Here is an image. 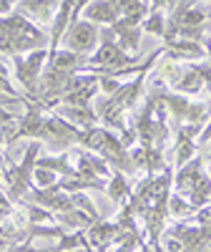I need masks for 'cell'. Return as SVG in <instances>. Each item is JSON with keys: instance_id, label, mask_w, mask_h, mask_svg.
<instances>
[{"instance_id": "cell-1", "label": "cell", "mask_w": 211, "mask_h": 252, "mask_svg": "<svg viewBox=\"0 0 211 252\" xmlns=\"http://www.w3.org/2000/svg\"><path fill=\"white\" fill-rule=\"evenodd\" d=\"M80 8L83 3H73V13H71V23H68V31L60 40V48H66L71 53H78V56H91L98 43H101V28L88 23V20L80 18Z\"/></svg>"}, {"instance_id": "cell-2", "label": "cell", "mask_w": 211, "mask_h": 252, "mask_svg": "<svg viewBox=\"0 0 211 252\" xmlns=\"http://www.w3.org/2000/svg\"><path fill=\"white\" fill-rule=\"evenodd\" d=\"M13 66H15V78L18 83L26 89L28 96L38 94V78L46 68V61H48V48H40V51H33L28 56H10Z\"/></svg>"}, {"instance_id": "cell-3", "label": "cell", "mask_w": 211, "mask_h": 252, "mask_svg": "<svg viewBox=\"0 0 211 252\" xmlns=\"http://www.w3.org/2000/svg\"><path fill=\"white\" fill-rule=\"evenodd\" d=\"M80 18L88 20L93 26H103V28H111L116 20L121 18V0L118 3H111V0H93V3H83L80 8Z\"/></svg>"}, {"instance_id": "cell-4", "label": "cell", "mask_w": 211, "mask_h": 252, "mask_svg": "<svg viewBox=\"0 0 211 252\" xmlns=\"http://www.w3.org/2000/svg\"><path fill=\"white\" fill-rule=\"evenodd\" d=\"M118 235H121V227H118L116 222L98 220V222H93V224L86 229V242H88V247H91L93 252H96V250L108 252V250L113 247V242H116Z\"/></svg>"}, {"instance_id": "cell-5", "label": "cell", "mask_w": 211, "mask_h": 252, "mask_svg": "<svg viewBox=\"0 0 211 252\" xmlns=\"http://www.w3.org/2000/svg\"><path fill=\"white\" fill-rule=\"evenodd\" d=\"M76 174L80 177V179H88V182H93V179H108L113 172H111V166L106 164L101 157H96L93 152H78L76 154Z\"/></svg>"}, {"instance_id": "cell-6", "label": "cell", "mask_w": 211, "mask_h": 252, "mask_svg": "<svg viewBox=\"0 0 211 252\" xmlns=\"http://www.w3.org/2000/svg\"><path fill=\"white\" fill-rule=\"evenodd\" d=\"M111 31H113V38H116V46L123 53L138 51V46H141V23H136V20H131V18H118L111 26Z\"/></svg>"}, {"instance_id": "cell-7", "label": "cell", "mask_w": 211, "mask_h": 252, "mask_svg": "<svg viewBox=\"0 0 211 252\" xmlns=\"http://www.w3.org/2000/svg\"><path fill=\"white\" fill-rule=\"evenodd\" d=\"M206 177V164L201 157H194L188 164H184L181 169H176V177H174V184H176V194L186 197L188 192L194 189L196 182H201Z\"/></svg>"}, {"instance_id": "cell-8", "label": "cell", "mask_w": 211, "mask_h": 252, "mask_svg": "<svg viewBox=\"0 0 211 252\" xmlns=\"http://www.w3.org/2000/svg\"><path fill=\"white\" fill-rule=\"evenodd\" d=\"M55 116H60L63 121L71 124L78 131H88V129H93V126H98V116H96L93 106L91 109H78V106H63L60 103Z\"/></svg>"}, {"instance_id": "cell-9", "label": "cell", "mask_w": 211, "mask_h": 252, "mask_svg": "<svg viewBox=\"0 0 211 252\" xmlns=\"http://www.w3.org/2000/svg\"><path fill=\"white\" fill-rule=\"evenodd\" d=\"M71 13H73V3H58L55 8V15L51 20V35H48V53L60 48V40L68 31V23H71Z\"/></svg>"}, {"instance_id": "cell-10", "label": "cell", "mask_w": 211, "mask_h": 252, "mask_svg": "<svg viewBox=\"0 0 211 252\" xmlns=\"http://www.w3.org/2000/svg\"><path fill=\"white\" fill-rule=\"evenodd\" d=\"M55 8H58L55 3H43V0H26V3H18L15 5V10L23 13L33 26H35V20H38L40 26L51 23L53 15H55Z\"/></svg>"}, {"instance_id": "cell-11", "label": "cell", "mask_w": 211, "mask_h": 252, "mask_svg": "<svg viewBox=\"0 0 211 252\" xmlns=\"http://www.w3.org/2000/svg\"><path fill=\"white\" fill-rule=\"evenodd\" d=\"M35 166H46V169L55 172L60 179H73L76 174V166H73V154L63 152V154H51V157H38Z\"/></svg>"}, {"instance_id": "cell-12", "label": "cell", "mask_w": 211, "mask_h": 252, "mask_svg": "<svg viewBox=\"0 0 211 252\" xmlns=\"http://www.w3.org/2000/svg\"><path fill=\"white\" fill-rule=\"evenodd\" d=\"M86 63V58L78 56V53H71L66 48H55L48 53V61H46V66L55 68V71H63V73H76L80 71V66Z\"/></svg>"}, {"instance_id": "cell-13", "label": "cell", "mask_w": 211, "mask_h": 252, "mask_svg": "<svg viewBox=\"0 0 211 252\" xmlns=\"http://www.w3.org/2000/svg\"><path fill=\"white\" fill-rule=\"evenodd\" d=\"M103 192L108 194L111 202L126 204V199H129V194H131V182H129V177H126V174L113 172L108 179H106V189H103Z\"/></svg>"}, {"instance_id": "cell-14", "label": "cell", "mask_w": 211, "mask_h": 252, "mask_svg": "<svg viewBox=\"0 0 211 252\" xmlns=\"http://www.w3.org/2000/svg\"><path fill=\"white\" fill-rule=\"evenodd\" d=\"M204 86H206V83H204V78L194 71V66H184L181 78L174 83L171 89H174L176 94H181V96H186V98H188V96H196Z\"/></svg>"}, {"instance_id": "cell-15", "label": "cell", "mask_w": 211, "mask_h": 252, "mask_svg": "<svg viewBox=\"0 0 211 252\" xmlns=\"http://www.w3.org/2000/svg\"><path fill=\"white\" fill-rule=\"evenodd\" d=\"M166 3H151V10L149 15L143 18L141 23V33H149V35H163L166 33V15L161 13Z\"/></svg>"}, {"instance_id": "cell-16", "label": "cell", "mask_w": 211, "mask_h": 252, "mask_svg": "<svg viewBox=\"0 0 211 252\" xmlns=\"http://www.w3.org/2000/svg\"><path fill=\"white\" fill-rule=\"evenodd\" d=\"M83 247H88L86 232H66L53 245V252H73V250H83Z\"/></svg>"}, {"instance_id": "cell-17", "label": "cell", "mask_w": 211, "mask_h": 252, "mask_svg": "<svg viewBox=\"0 0 211 252\" xmlns=\"http://www.w3.org/2000/svg\"><path fill=\"white\" fill-rule=\"evenodd\" d=\"M174 164H176V169H181L184 164H188L194 157H196V141H176L174 146Z\"/></svg>"}, {"instance_id": "cell-18", "label": "cell", "mask_w": 211, "mask_h": 252, "mask_svg": "<svg viewBox=\"0 0 211 252\" xmlns=\"http://www.w3.org/2000/svg\"><path fill=\"white\" fill-rule=\"evenodd\" d=\"M58 179L60 177L55 172L46 169V166H35L33 169V189H51L58 184Z\"/></svg>"}, {"instance_id": "cell-19", "label": "cell", "mask_w": 211, "mask_h": 252, "mask_svg": "<svg viewBox=\"0 0 211 252\" xmlns=\"http://www.w3.org/2000/svg\"><path fill=\"white\" fill-rule=\"evenodd\" d=\"M0 94H10L13 98H18L15 94V86H13V81H10V71L0 63Z\"/></svg>"}, {"instance_id": "cell-20", "label": "cell", "mask_w": 211, "mask_h": 252, "mask_svg": "<svg viewBox=\"0 0 211 252\" xmlns=\"http://www.w3.org/2000/svg\"><path fill=\"white\" fill-rule=\"evenodd\" d=\"M5 252H53V247H35L33 242H18V245H10Z\"/></svg>"}, {"instance_id": "cell-21", "label": "cell", "mask_w": 211, "mask_h": 252, "mask_svg": "<svg viewBox=\"0 0 211 252\" xmlns=\"http://www.w3.org/2000/svg\"><path fill=\"white\" fill-rule=\"evenodd\" d=\"M15 13V3H10V0H0V18H8Z\"/></svg>"}, {"instance_id": "cell-22", "label": "cell", "mask_w": 211, "mask_h": 252, "mask_svg": "<svg viewBox=\"0 0 211 252\" xmlns=\"http://www.w3.org/2000/svg\"><path fill=\"white\" fill-rule=\"evenodd\" d=\"M206 174H209V179H211V164H206Z\"/></svg>"}, {"instance_id": "cell-23", "label": "cell", "mask_w": 211, "mask_h": 252, "mask_svg": "<svg viewBox=\"0 0 211 252\" xmlns=\"http://www.w3.org/2000/svg\"><path fill=\"white\" fill-rule=\"evenodd\" d=\"M0 184H3V164H0Z\"/></svg>"}, {"instance_id": "cell-24", "label": "cell", "mask_w": 211, "mask_h": 252, "mask_svg": "<svg viewBox=\"0 0 211 252\" xmlns=\"http://www.w3.org/2000/svg\"><path fill=\"white\" fill-rule=\"evenodd\" d=\"M0 222H3V220H0Z\"/></svg>"}]
</instances>
